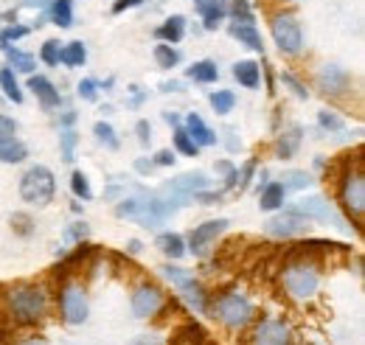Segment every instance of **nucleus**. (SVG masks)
<instances>
[{"label": "nucleus", "mask_w": 365, "mask_h": 345, "mask_svg": "<svg viewBox=\"0 0 365 345\" xmlns=\"http://www.w3.org/2000/svg\"><path fill=\"white\" fill-rule=\"evenodd\" d=\"M53 194H56V180H53L51 169L31 166L23 174V180H20V200L23 202H29L34 208H46V205H51Z\"/></svg>", "instance_id": "obj_1"}, {"label": "nucleus", "mask_w": 365, "mask_h": 345, "mask_svg": "<svg viewBox=\"0 0 365 345\" xmlns=\"http://www.w3.org/2000/svg\"><path fill=\"white\" fill-rule=\"evenodd\" d=\"M11 311L20 323H37L46 314V292L34 284H17L9 292Z\"/></svg>", "instance_id": "obj_2"}, {"label": "nucleus", "mask_w": 365, "mask_h": 345, "mask_svg": "<svg viewBox=\"0 0 365 345\" xmlns=\"http://www.w3.org/2000/svg\"><path fill=\"white\" fill-rule=\"evenodd\" d=\"M270 31H273V40L281 53L295 56V53L301 51V45H304V31H301V23H298L292 14H278V17H273Z\"/></svg>", "instance_id": "obj_3"}, {"label": "nucleus", "mask_w": 365, "mask_h": 345, "mask_svg": "<svg viewBox=\"0 0 365 345\" xmlns=\"http://www.w3.org/2000/svg\"><path fill=\"white\" fill-rule=\"evenodd\" d=\"M318 272L309 267V264H292V267H287V272H284V287H287V292L292 295V298H312L315 292H318Z\"/></svg>", "instance_id": "obj_4"}, {"label": "nucleus", "mask_w": 365, "mask_h": 345, "mask_svg": "<svg viewBox=\"0 0 365 345\" xmlns=\"http://www.w3.org/2000/svg\"><path fill=\"white\" fill-rule=\"evenodd\" d=\"M340 200H343V208L354 216L357 222L363 219V214H365V177H363V169H360V166L343 177Z\"/></svg>", "instance_id": "obj_5"}, {"label": "nucleus", "mask_w": 365, "mask_h": 345, "mask_svg": "<svg viewBox=\"0 0 365 345\" xmlns=\"http://www.w3.org/2000/svg\"><path fill=\"white\" fill-rule=\"evenodd\" d=\"M217 317L225 323V326H245L250 317H253V306L247 298H242V295H236V292H228V295H222L220 301H217Z\"/></svg>", "instance_id": "obj_6"}, {"label": "nucleus", "mask_w": 365, "mask_h": 345, "mask_svg": "<svg viewBox=\"0 0 365 345\" xmlns=\"http://www.w3.org/2000/svg\"><path fill=\"white\" fill-rule=\"evenodd\" d=\"M309 230V219L295 211H287V214H278L267 222V233L275 239H292V236H301Z\"/></svg>", "instance_id": "obj_7"}, {"label": "nucleus", "mask_w": 365, "mask_h": 345, "mask_svg": "<svg viewBox=\"0 0 365 345\" xmlns=\"http://www.w3.org/2000/svg\"><path fill=\"white\" fill-rule=\"evenodd\" d=\"M59 301H62V317L71 326H82L88 320V298L79 287H65Z\"/></svg>", "instance_id": "obj_8"}, {"label": "nucleus", "mask_w": 365, "mask_h": 345, "mask_svg": "<svg viewBox=\"0 0 365 345\" xmlns=\"http://www.w3.org/2000/svg\"><path fill=\"white\" fill-rule=\"evenodd\" d=\"M225 227H228V219H211V222L197 225V227L191 230V236H188L191 253H194V256H202V253L211 247V242H214Z\"/></svg>", "instance_id": "obj_9"}, {"label": "nucleus", "mask_w": 365, "mask_h": 345, "mask_svg": "<svg viewBox=\"0 0 365 345\" xmlns=\"http://www.w3.org/2000/svg\"><path fill=\"white\" fill-rule=\"evenodd\" d=\"M289 211L307 216V219H323V222H334L337 227H346V225H343V219L334 214V208H331V205H329L323 197H307V200L295 202Z\"/></svg>", "instance_id": "obj_10"}, {"label": "nucleus", "mask_w": 365, "mask_h": 345, "mask_svg": "<svg viewBox=\"0 0 365 345\" xmlns=\"http://www.w3.org/2000/svg\"><path fill=\"white\" fill-rule=\"evenodd\" d=\"M160 306H163V295L152 284H143V287H138L135 292H133V311H135V317H152Z\"/></svg>", "instance_id": "obj_11"}, {"label": "nucleus", "mask_w": 365, "mask_h": 345, "mask_svg": "<svg viewBox=\"0 0 365 345\" xmlns=\"http://www.w3.org/2000/svg\"><path fill=\"white\" fill-rule=\"evenodd\" d=\"M256 345H289V329L281 320H267L256 329Z\"/></svg>", "instance_id": "obj_12"}, {"label": "nucleus", "mask_w": 365, "mask_h": 345, "mask_svg": "<svg viewBox=\"0 0 365 345\" xmlns=\"http://www.w3.org/2000/svg\"><path fill=\"white\" fill-rule=\"evenodd\" d=\"M349 73L343 71V68H337V65H326L323 71H320L318 76V85L323 93H331V96H340V93H346V87H349Z\"/></svg>", "instance_id": "obj_13"}, {"label": "nucleus", "mask_w": 365, "mask_h": 345, "mask_svg": "<svg viewBox=\"0 0 365 345\" xmlns=\"http://www.w3.org/2000/svg\"><path fill=\"white\" fill-rule=\"evenodd\" d=\"M29 90L37 96V101L46 107V110H53V107H59V90L53 87V82L48 79V76H29Z\"/></svg>", "instance_id": "obj_14"}, {"label": "nucleus", "mask_w": 365, "mask_h": 345, "mask_svg": "<svg viewBox=\"0 0 365 345\" xmlns=\"http://www.w3.org/2000/svg\"><path fill=\"white\" fill-rule=\"evenodd\" d=\"M182 130L188 132V138H191L197 146H214V143H217V132L211 130L197 113H188V115H185V127H182Z\"/></svg>", "instance_id": "obj_15"}, {"label": "nucleus", "mask_w": 365, "mask_h": 345, "mask_svg": "<svg viewBox=\"0 0 365 345\" xmlns=\"http://www.w3.org/2000/svg\"><path fill=\"white\" fill-rule=\"evenodd\" d=\"M233 79L242 87H250V90H253V87H259V82H262V71H259L256 62L242 59V62L233 65Z\"/></svg>", "instance_id": "obj_16"}, {"label": "nucleus", "mask_w": 365, "mask_h": 345, "mask_svg": "<svg viewBox=\"0 0 365 345\" xmlns=\"http://www.w3.org/2000/svg\"><path fill=\"white\" fill-rule=\"evenodd\" d=\"M230 37H236L242 45L253 48V51H264V43H262V34L256 31L253 23H233L230 26Z\"/></svg>", "instance_id": "obj_17"}, {"label": "nucleus", "mask_w": 365, "mask_h": 345, "mask_svg": "<svg viewBox=\"0 0 365 345\" xmlns=\"http://www.w3.org/2000/svg\"><path fill=\"white\" fill-rule=\"evenodd\" d=\"M155 247L163 253V256H169V259H182L185 256V242H182L180 233H160L158 239H155Z\"/></svg>", "instance_id": "obj_18"}, {"label": "nucleus", "mask_w": 365, "mask_h": 345, "mask_svg": "<svg viewBox=\"0 0 365 345\" xmlns=\"http://www.w3.org/2000/svg\"><path fill=\"white\" fill-rule=\"evenodd\" d=\"M188 79H194V82H200V85H211V82L220 79V68H217V62H211V59H200V62H194V65L188 68Z\"/></svg>", "instance_id": "obj_19"}, {"label": "nucleus", "mask_w": 365, "mask_h": 345, "mask_svg": "<svg viewBox=\"0 0 365 345\" xmlns=\"http://www.w3.org/2000/svg\"><path fill=\"white\" fill-rule=\"evenodd\" d=\"M158 37L163 40V43L169 45H178L185 37V17H180V14H175V17H169L160 29H158Z\"/></svg>", "instance_id": "obj_20"}, {"label": "nucleus", "mask_w": 365, "mask_h": 345, "mask_svg": "<svg viewBox=\"0 0 365 345\" xmlns=\"http://www.w3.org/2000/svg\"><path fill=\"white\" fill-rule=\"evenodd\" d=\"M85 59H88V48H85V43L73 40V43L62 45L59 62H62L65 68H82V65H85Z\"/></svg>", "instance_id": "obj_21"}, {"label": "nucleus", "mask_w": 365, "mask_h": 345, "mask_svg": "<svg viewBox=\"0 0 365 345\" xmlns=\"http://www.w3.org/2000/svg\"><path fill=\"white\" fill-rule=\"evenodd\" d=\"M26 158H29V149L17 138H9L0 143V163H23Z\"/></svg>", "instance_id": "obj_22"}, {"label": "nucleus", "mask_w": 365, "mask_h": 345, "mask_svg": "<svg viewBox=\"0 0 365 345\" xmlns=\"http://www.w3.org/2000/svg\"><path fill=\"white\" fill-rule=\"evenodd\" d=\"M284 197H287V188L281 182H270L264 191H262V200H259V208L262 211H278L284 205Z\"/></svg>", "instance_id": "obj_23"}, {"label": "nucleus", "mask_w": 365, "mask_h": 345, "mask_svg": "<svg viewBox=\"0 0 365 345\" xmlns=\"http://www.w3.org/2000/svg\"><path fill=\"white\" fill-rule=\"evenodd\" d=\"M298 146H301V127H292V130L284 132V135L278 138L275 152H278L281 160H287V158H292V155L298 152Z\"/></svg>", "instance_id": "obj_24"}, {"label": "nucleus", "mask_w": 365, "mask_h": 345, "mask_svg": "<svg viewBox=\"0 0 365 345\" xmlns=\"http://www.w3.org/2000/svg\"><path fill=\"white\" fill-rule=\"evenodd\" d=\"M0 90L6 93V98H9V101L23 104V90H20V85H17V79H14V71H11V68H0Z\"/></svg>", "instance_id": "obj_25"}, {"label": "nucleus", "mask_w": 365, "mask_h": 345, "mask_svg": "<svg viewBox=\"0 0 365 345\" xmlns=\"http://www.w3.org/2000/svg\"><path fill=\"white\" fill-rule=\"evenodd\" d=\"M51 20H53L59 29H71V26H73V6H71V0H53V6H51Z\"/></svg>", "instance_id": "obj_26"}, {"label": "nucleus", "mask_w": 365, "mask_h": 345, "mask_svg": "<svg viewBox=\"0 0 365 345\" xmlns=\"http://www.w3.org/2000/svg\"><path fill=\"white\" fill-rule=\"evenodd\" d=\"M3 51H6L9 62L14 65V71H23V73H34L37 62H34V56H31V53H23V51H17V48H11V45H6Z\"/></svg>", "instance_id": "obj_27"}, {"label": "nucleus", "mask_w": 365, "mask_h": 345, "mask_svg": "<svg viewBox=\"0 0 365 345\" xmlns=\"http://www.w3.org/2000/svg\"><path fill=\"white\" fill-rule=\"evenodd\" d=\"M155 62H158V68L172 71V68H178L180 53H178L169 43H160V45H155Z\"/></svg>", "instance_id": "obj_28"}, {"label": "nucleus", "mask_w": 365, "mask_h": 345, "mask_svg": "<svg viewBox=\"0 0 365 345\" xmlns=\"http://www.w3.org/2000/svg\"><path fill=\"white\" fill-rule=\"evenodd\" d=\"M180 289H182V295L188 298V303H191L197 311H205V289H202V287L194 281V275H191V278L182 284Z\"/></svg>", "instance_id": "obj_29"}, {"label": "nucleus", "mask_w": 365, "mask_h": 345, "mask_svg": "<svg viewBox=\"0 0 365 345\" xmlns=\"http://www.w3.org/2000/svg\"><path fill=\"white\" fill-rule=\"evenodd\" d=\"M208 101H211V107H214V113H220V115H228L230 110L236 107V96H233L230 90H214Z\"/></svg>", "instance_id": "obj_30"}, {"label": "nucleus", "mask_w": 365, "mask_h": 345, "mask_svg": "<svg viewBox=\"0 0 365 345\" xmlns=\"http://www.w3.org/2000/svg\"><path fill=\"white\" fill-rule=\"evenodd\" d=\"M175 146H178V152H182L185 158H197V155H200V146L188 138V132L182 130V127L175 130Z\"/></svg>", "instance_id": "obj_31"}, {"label": "nucleus", "mask_w": 365, "mask_h": 345, "mask_svg": "<svg viewBox=\"0 0 365 345\" xmlns=\"http://www.w3.org/2000/svg\"><path fill=\"white\" fill-rule=\"evenodd\" d=\"M178 337H180L185 345H202L208 334H205V329H202V326H197V323H188L185 329H180V331H178Z\"/></svg>", "instance_id": "obj_32"}, {"label": "nucleus", "mask_w": 365, "mask_h": 345, "mask_svg": "<svg viewBox=\"0 0 365 345\" xmlns=\"http://www.w3.org/2000/svg\"><path fill=\"white\" fill-rule=\"evenodd\" d=\"M71 188H73V194L79 197V200H93V188H91V182H88V174H82V172H73L71 174Z\"/></svg>", "instance_id": "obj_33"}, {"label": "nucleus", "mask_w": 365, "mask_h": 345, "mask_svg": "<svg viewBox=\"0 0 365 345\" xmlns=\"http://www.w3.org/2000/svg\"><path fill=\"white\" fill-rule=\"evenodd\" d=\"M93 132H96V138L107 146V149H118V138H115V130L107 124V121H98L96 127H93Z\"/></svg>", "instance_id": "obj_34"}, {"label": "nucleus", "mask_w": 365, "mask_h": 345, "mask_svg": "<svg viewBox=\"0 0 365 345\" xmlns=\"http://www.w3.org/2000/svg\"><path fill=\"white\" fill-rule=\"evenodd\" d=\"M309 182H312V177L307 172H287L284 174V188L289 191V188H295V191H301V188H309Z\"/></svg>", "instance_id": "obj_35"}, {"label": "nucleus", "mask_w": 365, "mask_h": 345, "mask_svg": "<svg viewBox=\"0 0 365 345\" xmlns=\"http://www.w3.org/2000/svg\"><path fill=\"white\" fill-rule=\"evenodd\" d=\"M76 140H79V135L73 130H65L59 135V146H62V160H73V149H76Z\"/></svg>", "instance_id": "obj_36"}, {"label": "nucleus", "mask_w": 365, "mask_h": 345, "mask_svg": "<svg viewBox=\"0 0 365 345\" xmlns=\"http://www.w3.org/2000/svg\"><path fill=\"white\" fill-rule=\"evenodd\" d=\"M59 53H62V43H59V40H48V43L43 45V51H40V59L53 68V65H59Z\"/></svg>", "instance_id": "obj_37"}, {"label": "nucleus", "mask_w": 365, "mask_h": 345, "mask_svg": "<svg viewBox=\"0 0 365 345\" xmlns=\"http://www.w3.org/2000/svg\"><path fill=\"white\" fill-rule=\"evenodd\" d=\"M11 230L17 236H31L34 233V222L29 214H11Z\"/></svg>", "instance_id": "obj_38"}, {"label": "nucleus", "mask_w": 365, "mask_h": 345, "mask_svg": "<svg viewBox=\"0 0 365 345\" xmlns=\"http://www.w3.org/2000/svg\"><path fill=\"white\" fill-rule=\"evenodd\" d=\"M225 14H228V11H225V6H222V3H214L208 11H202V17H205V29H208V31H214V29L222 23V17H225Z\"/></svg>", "instance_id": "obj_39"}, {"label": "nucleus", "mask_w": 365, "mask_h": 345, "mask_svg": "<svg viewBox=\"0 0 365 345\" xmlns=\"http://www.w3.org/2000/svg\"><path fill=\"white\" fill-rule=\"evenodd\" d=\"M230 14H233V20H236V23H253V11H250L247 0H233Z\"/></svg>", "instance_id": "obj_40"}, {"label": "nucleus", "mask_w": 365, "mask_h": 345, "mask_svg": "<svg viewBox=\"0 0 365 345\" xmlns=\"http://www.w3.org/2000/svg\"><path fill=\"white\" fill-rule=\"evenodd\" d=\"M318 124L323 127V130H329V132H340V130H343V121H340L334 113H329V110H320V113H318Z\"/></svg>", "instance_id": "obj_41"}, {"label": "nucleus", "mask_w": 365, "mask_h": 345, "mask_svg": "<svg viewBox=\"0 0 365 345\" xmlns=\"http://www.w3.org/2000/svg\"><path fill=\"white\" fill-rule=\"evenodd\" d=\"M26 34H29V29H26V26H9V29L0 34V43H3V48H6V45H11L14 40H23Z\"/></svg>", "instance_id": "obj_42"}, {"label": "nucleus", "mask_w": 365, "mask_h": 345, "mask_svg": "<svg viewBox=\"0 0 365 345\" xmlns=\"http://www.w3.org/2000/svg\"><path fill=\"white\" fill-rule=\"evenodd\" d=\"M163 275H166L175 287H182V284L191 278V272H188V269H182V267H166V269H163Z\"/></svg>", "instance_id": "obj_43"}, {"label": "nucleus", "mask_w": 365, "mask_h": 345, "mask_svg": "<svg viewBox=\"0 0 365 345\" xmlns=\"http://www.w3.org/2000/svg\"><path fill=\"white\" fill-rule=\"evenodd\" d=\"M217 172L225 174V188H233V185H236V180H239V172L230 166L228 160H220V163H217Z\"/></svg>", "instance_id": "obj_44"}, {"label": "nucleus", "mask_w": 365, "mask_h": 345, "mask_svg": "<svg viewBox=\"0 0 365 345\" xmlns=\"http://www.w3.org/2000/svg\"><path fill=\"white\" fill-rule=\"evenodd\" d=\"M14 132H17V124H14V118H9V115H0V143H3V140H9V138H14Z\"/></svg>", "instance_id": "obj_45"}, {"label": "nucleus", "mask_w": 365, "mask_h": 345, "mask_svg": "<svg viewBox=\"0 0 365 345\" xmlns=\"http://www.w3.org/2000/svg\"><path fill=\"white\" fill-rule=\"evenodd\" d=\"M281 79H284V85L292 87V93H295L298 98H307V96H309V93H307V87L301 85V82H298L295 76H289V73H281Z\"/></svg>", "instance_id": "obj_46"}, {"label": "nucleus", "mask_w": 365, "mask_h": 345, "mask_svg": "<svg viewBox=\"0 0 365 345\" xmlns=\"http://www.w3.org/2000/svg\"><path fill=\"white\" fill-rule=\"evenodd\" d=\"M96 82H93V79H82V82H79V96H82V98H85V101H96Z\"/></svg>", "instance_id": "obj_47"}, {"label": "nucleus", "mask_w": 365, "mask_h": 345, "mask_svg": "<svg viewBox=\"0 0 365 345\" xmlns=\"http://www.w3.org/2000/svg\"><path fill=\"white\" fill-rule=\"evenodd\" d=\"M155 166H175V152L172 149H160L155 155Z\"/></svg>", "instance_id": "obj_48"}, {"label": "nucleus", "mask_w": 365, "mask_h": 345, "mask_svg": "<svg viewBox=\"0 0 365 345\" xmlns=\"http://www.w3.org/2000/svg\"><path fill=\"white\" fill-rule=\"evenodd\" d=\"M194 200H200L202 205H220L222 202V194H208V191H197Z\"/></svg>", "instance_id": "obj_49"}, {"label": "nucleus", "mask_w": 365, "mask_h": 345, "mask_svg": "<svg viewBox=\"0 0 365 345\" xmlns=\"http://www.w3.org/2000/svg\"><path fill=\"white\" fill-rule=\"evenodd\" d=\"M253 172H256V163L250 160V163L242 169V180H236V182H239V191H247V185H250V177H253Z\"/></svg>", "instance_id": "obj_50"}, {"label": "nucleus", "mask_w": 365, "mask_h": 345, "mask_svg": "<svg viewBox=\"0 0 365 345\" xmlns=\"http://www.w3.org/2000/svg\"><path fill=\"white\" fill-rule=\"evenodd\" d=\"M138 140L143 143V146H149V140H152V127H149V121H138Z\"/></svg>", "instance_id": "obj_51"}, {"label": "nucleus", "mask_w": 365, "mask_h": 345, "mask_svg": "<svg viewBox=\"0 0 365 345\" xmlns=\"http://www.w3.org/2000/svg\"><path fill=\"white\" fill-rule=\"evenodd\" d=\"M88 233H91V230H88V225H85V222H76V225L68 230V236H71V239H88Z\"/></svg>", "instance_id": "obj_52"}, {"label": "nucleus", "mask_w": 365, "mask_h": 345, "mask_svg": "<svg viewBox=\"0 0 365 345\" xmlns=\"http://www.w3.org/2000/svg\"><path fill=\"white\" fill-rule=\"evenodd\" d=\"M140 3H143V0H118V3H113V14H121V11H127V9H135Z\"/></svg>", "instance_id": "obj_53"}, {"label": "nucleus", "mask_w": 365, "mask_h": 345, "mask_svg": "<svg viewBox=\"0 0 365 345\" xmlns=\"http://www.w3.org/2000/svg\"><path fill=\"white\" fill-rule=\"evenodd\" d=\"M127 345H160V340H158V337H149V334H140V337H135L133 343H127Z\"/></svg>", "instance_id": "obj_54"}, {"label": "nucleus", "mask_w": 365, "mask_h": 345, "mask_svg": "<svg viewBox=\"0 0 365 345\" xmlns=\"http://www.w3.org/2000/svg\"><path fill=\"white\" fill-rule=\"evenodd\" d=\"M214 3H220V0H194V6H197V11L202 14V11H208Z\"/></svg>", "instance_id": "obj_55"}, {"label": "nucleus", "mask_w": 365, "mask_h": 345, "mask_svg": "<svg viewBox=\"0 0 365 345\" xmlns=\"http://www.w3.org/2000/svg\"><path fill=\"white\" fill-rule=\"evenodd\" d=\"M127 247H130V253H133V256L140 253V242H138V239H130V244H127Z\"/></svg>", "instance_id": "obj_56"}, {"label": "nucleus", "mask_w": 365, "mask_h": 345, "mask_svg": "<svg viewBox=\"0 0 365 345\" xmlns=\"http://www.w3.org/2000/svg\"><path fill=\"white\" fill-rule=\"evenodd\" d=\"M163 118H166V121H169V124H175V127H178V124H180V118H178V115H175V113H163Z\"/></svg>", "instance_id": "obj_57"}, {"label": "nucleus", "mask_w": 365, "mask_h": 345, "mask_svg": "<svg viewBox=\"0 0 365 345\" xmlns=\"http://www.w3.org/2000/svg\"><path fill=\"white\" fill-rule=\"evenodd\" d=\"M135 166H138V172H152V166H155V163H143V160H138Z\"/></svg>", "instance_id": "obj_58"}, {"label": "nucleus", "mask_w": 365, "mask_h": 345, "mask_svg": "<svg viewBox=\"0 0 365 345\" xmlns=\"http://www.w3.org/2000/svg\"><path fill=\"white\" fill-rule=\"evenodd\" d=\"M73 121H76V115H73V113H68V115L62 118V124H73Z\"/></svg>", "instance_id": "obj_59"}, {"label": "nucleus", "mask_w": 365, "mask_h": 345, "mask_svg": "<svg viewBox=\"0 0 365 345\" xmlns=\"http://www.w3.org/2000/svg\"><path fill=\"white\" fill-rule=\"evenodd\" d=\"M34 3H40V6H43V3H46V0H29V6H34Z\"/></svg>", "instance_id": "obj_60"}, {"label": "nucleus", "mask_w": 365, "mask_h": 345, "mask_svg": "<svg viewBox=\"0 0 365 345\" xmlns=\"http://www.w3.org/2000/svg\"><path fill=\"white\" fill-rule=\"evenodd\" d=\"M26 345H46V343H26Z\"/></svg>", "instance_id": "obj_61"}]
</instances>
